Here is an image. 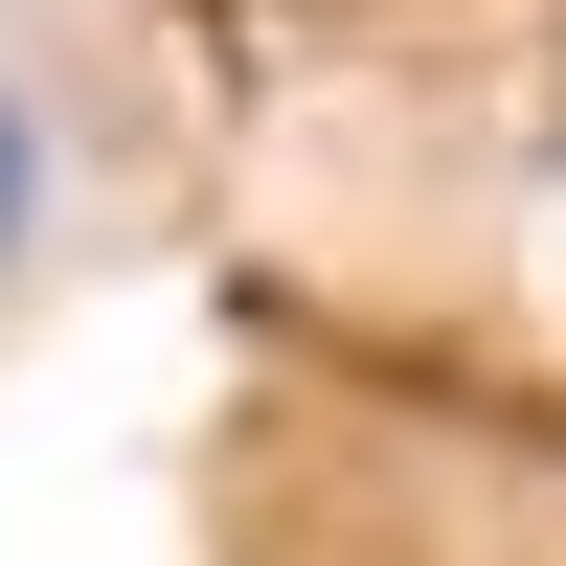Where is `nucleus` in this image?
Segmentation results:
<instances>
[{"instance_id":"obj_1","label":"nucleus","mask_w":566,"mask_h":566,"mask_svg":"<svg viewBox=\"0 0 566 566\" xmlns=\"http://www.w3.org/2000/svg\"><path fill=\"white\" fill-rule=\"evenodd\" d=\"M23 227H45V114L0 91V272H23Z\"/></svg>"}]
</instances>
